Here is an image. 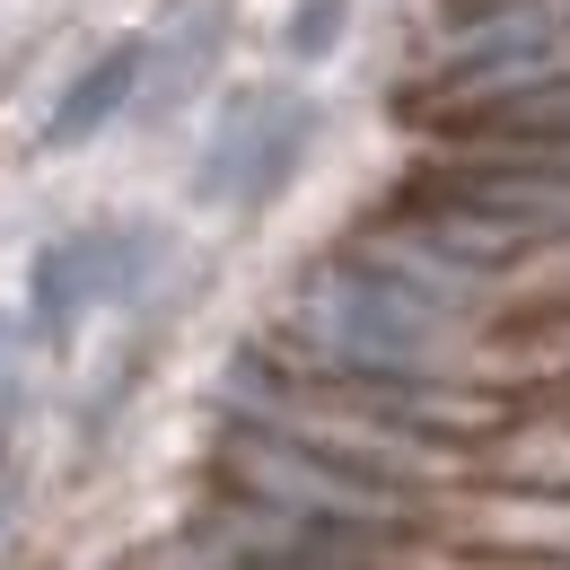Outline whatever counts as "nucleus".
<instances>
[{
	"mask_svg": "<svg viewBox=\"0 0 570 570\" xmlns=\"http://www.w3.org/2000/svg\"><path fill=\"white\" fill-rule=\"evenodd\" d=\"M132 79H141V45H115L106 62H88V71L71 79V97L53 106L45 149H71V141H88L97 124H115V115H124V97H132Z\"/></svg>",
	"mask_w": 570,
	"mask_h": 570,
	"instance_id": "nucleus-1",
	"label": "nucleus"
},
{
	"mask_svg": "<svg viewBox=\"0 0 570 570\" xmlns=\"http://www.w3.org/2000/svg\"><path fill=\"white\" fill-rule=\"evenodd\" d=\"M334 18H343V0H316V9H298V53H325V36H334Z\"/></svg>",
	"mask_w": 570,
	"mask_h": 570,
	"instance_id": "nucleus-2",
	"label": "nucleus"
},
{
	"mask_svg": "<svg viewBox=\"0 0 570 570\" xmlns=\"http://www.w3.org/2000/svg\"><path fill=\"white\" fill-rule=\"evenodd\" d=\"M9 518H18V483H9V465H0V535H9Z\"/></svg>",
	"mask_w": 570,
	"mask_h": 570,
	"instance_id": "nucleus-3",
	"label": "nucleus"
}]
</instances>
